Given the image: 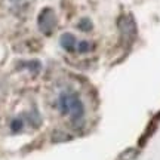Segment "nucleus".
<instances>
[{
    "instance_id": "obj_7",
    "label": "nucleus",
    "mask_w": 160,
    "mask_h": 160,
    "mask_svg": "<svg viewBox=\"0 0 160 160\" xmlns=\"http://www.w3.org/2000/svg\"><path fill=\"white\" fill-rule=\"evenodd\" d=\"M77 28L80 30V31H85V33H88V31H91L92 28H93V24H92V21L89 19V18H83V19H80L79 24H77Z\"/></svg>"
},
{
    "instance_id": "obj_1",
    "label": "nucleus",
    "mask_w": 160,
    "mask_h": 160,
    "mask_svg": "<svg viewBox=\"0 0 160 160\" xmlns=\"http://www.w3.org/2000/svg\"><path fill=\"white\" fill-rule=\"evenodd\" d=\"M59 113L70 116V125L73 129L79 131L85 125V104L82 102L79 93L74 91L61 92L57 101Z\"/></svg>"
},
{
    "instance_id": "obj_8",
    "label": "nucleus",
    "mask_w": 160,
    "mask_h": 160,
    "mask_svg": "<svg viewBox=\"0 0 160 160\" xmlns=\"http://www.w3.org/2000/svg\"><path fill=\"white\" fill-rule=\"evenodd\" d=\"M24 128V120L21 117H15V119L11 122V131L13 133H18V132H21Z\"/></svg>"
},
{
    "instance_id": "obj_11",
    "label": "nucleus",
    "mask_w": 160,
    "mask_h": 160,
    "mask_svg": "<svg viewBox=\"0 0 160 160\" xmlns=\"http://www.w3.org/2000/svg\"><path fill=\"white\" fill-rule=\"evenodd\" d=\"M9 2H12V3H19V2H22V0H9Z\"/></svg>"
},
{
    "instance_id": "obj_6",
    "label": "nucleus",
    "mask_w": 160,
    "mask_h": 160,
    "mask_svg": "<svg viewBox=\"0 0 160 160\" xmlns=\"http://www.w3.org/2000/svg\"><path fill=\"white\" fill-rule=\"evenodd\" d=\"M27 122L30 123L31 128H39V126L42 125V116H40V113L37 110L33 108L28 114H27Z\"/></svg>"
},
{
    "instance_id": "obj_3",
    "label": "nucleus",
    "mask_w": 160,
    "mask_h": 160,
    "mask_svg": "<svg viewBox=\"0 0 160 160\" xmlns=\"http://www.w3.org/2000/svg\"><path fill=\"white\" fill-rule=\"evenodd\" d=\"M37 25L42 33L45 34H52V31L57 27V15L51 8H46L40 12L39 19H37Z\"/></svg>"
},
{
    "instance_id": "obj_4",
    "label": "nucleus",
    "mask_w": 160,
    "mask_h": 160,
    "mask_svg": "<svg viewBox=\"0 0 160 160\" xmlns=\"http://www.w3.org/2000/svg\"><path fill=\"white\" fill-rule=\"evenodd\" d=\"M59 45L62 46V49L68 52H73L77 48V42H76V37L71 33H64L59 39Z\"/></svg>"
},
{
    "instance_id": "obj_5",
    "label": "nucleus",
    "mask_w": 160,
    "mask_h": 160,
    "mask_svg": "<svg viewBox=\"0 0 160 160\" xmlns=\"http://www.w3.org/2000/svg\"><path fill=\"white\" fill-rule=\"evenodd\" d=\"M51 139L53 141V142H65V141L71 139V135H70L67 131H62V129H57V131L52 132Z\"/></svg>"
},
{
    "instance_id": "obj_9",
    "label": "nucleus",
    "mask_w": 160,
    "mask_h": 160,
    "mask_svg": "<svg viewBox=\"0 0 160 160\" xmlns=\"http://www.w3.org/2000/svg\"><path fill=\"white\" fill-rule=\"evenodd\" d=\"M137 154H138L137 148H129V150H126V151H123V153L119 156V160H133L137 157Z\"/></svg>"
},
{
    "instance_id": "obj_2",
    "label": "nucleus",
    "mask_w": 160,
    "mask_h": 160,
    "mask_svg": "<svg viewBox=\"0 0 160 160\" xmlns=\"http://www.w3.org/2000/svg\"><path fill=\"white\" fill-rule=\"evenodd\" d=\"M117 27H119L120 36H122L123 42L131 43L132 40L137 37V25H135V21L132 19V17H129V15L120 17Z\"/></svg>"
},
{
    "instance_id": "obj_10",
    "label": "nucleus",
    "mask_w": 160,
    "mask_h": 160,
    "mask_svg": "<svg viewBox=\"0 0 160 160\" xmlns=\"http://www.w3.org/2000/svg\"><path fill=\"white\" fill-rule=\"evenodd\" d=\"M91 49H92V43L86 42V40H82V42L77 43V51H79L80 53H86V52H89Z\"/></svg>"
}]
</instances>
